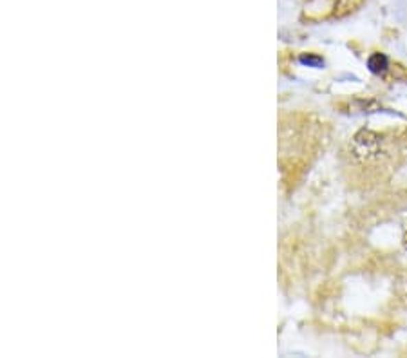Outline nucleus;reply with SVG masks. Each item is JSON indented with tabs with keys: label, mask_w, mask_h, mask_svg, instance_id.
<instances>
[{
	"label": "nucleus",
	"mask_w": 407,
	"mask_h": 358,
	"mask_svg": "<svg viewBox=\"0 0 407 358\" xmlns=\"http://www.w3.org/2000/svg\"><path fill=\"white\" fill-rule=\"evenodd\" d=\"M378 149H380L378 136L371 134V132H362L355 138V152H357L358 158H373V156H377Z\"/></svg>",
	"instance_id": "f257e3e1"
},
{
	"label": "nucleus",
	"mask_w": 407,
	"mask_h": 358,
	"mask_svg": "<svg viewBox=\"0 0 407 358\" xmlns=\"http://www.w3.org/2000/svg\"><path fill=\"white\" fill-rule=\"evenodd\" d=\"M388 56L382 55V53H375V55L369 56L368 60V67L371 73H375V75H380V73H384V71L388 69Z\"/></svg>",
	"instance_id": "f03ea898"
},
{
	"label": "nucleus",
	"mask_w": 407,
	"mask_h": 358,
	"mask_svg": "<svg viewBox=\"0 0 407 358\" xmlns=\"http://www.w3.org/2000/svg\"><path fill=\"white\" fill-rule=\"evenodd\" d=\"M303 64L313 65V67H321L323 65V60L318 58V56H303Z\"/></svg>",
	"instance_id": "7ed1b4c3"
}]
</instances>
